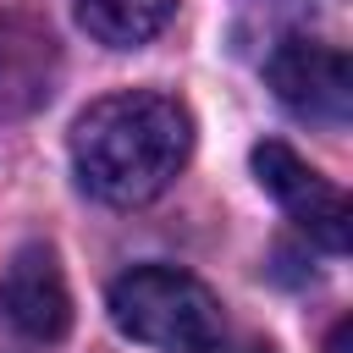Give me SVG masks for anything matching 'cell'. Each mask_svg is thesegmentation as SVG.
Returning a JSON list of instances; mask_svg holds the SVG:
<instances>
[{
    "instance_id": "cell-2",
    "label": "cell",
    "mask_w": 353,
    "mask_h": 353,
    "mask_svg": "<svg viewBox=\"0 0 353 353\" xmlns=\"http://www.w3.org/2000/svg\"><path fill=\"white\" fill-rule=\"evenodd\" d=\"M110 320L160 353H210L221 342L215 292L176 265H132L110 281Z\"/></svg>"
},
{
    "instance_id": "cell-6",
    "label": "cell",
    "mask_w": 353,
    "mask_h": 353,
    "mask_svg": "<svg viewBox=\"0 0 353 353\" xmlns=\"http://www.w3.org/2000/svg\"><path fill=\"white\" fill-rule=\"evenodd\" d=\"M55 83V39L28 17H0V110L22 116L50 99Z\"/></svg>"
},
{
    "instance_id": "cell-3",
    "label": "cell",
    "mask_w": 353,
    "mask_h": 353,
    "mask_svg": "<svg viewBox=\"0 0 353 353\" xmlns=\"http://www.w3.org/2000/svg\"><path fill=\"white\" fill-rule=\"evenodd\" d=\"M265 77L276 88V99L314 121V127H342L347 110H353V72H347V55L336 44H320V39H281L265 61Z\"/></svg>"
},
{
    "instance_id": "cell-5",
    "label": "cell",
    "mask_w": 353,
    "mask_h": 353,
    "mask_svg": "<svg viewBox=\"0 0 353 353\" xmlns=\"http://www.w3.org/2000/svg\"><path fill=\"white\" fill-rule=\"evenodd\" d=\"M0 314L28 342H61L72 331V292H66V270H61L55 248L28 243L11 254V265L0 276Z\"/></svg>"
},
{
    "instance_id": "cell-1",
    "label": "cell",
    "mask_w": 353,
    "mask_h": 353,
    "mask_svg": "<svg viewBox=\"0 0 353 353\" xmlns=\"http://www.w3.org/2000/svg\"><path fill=\"white\" fill-rule=\"evenodd\" d=\"M193 154V116L160 88H121L94 99L72 127L77 182L116 210L160 199Z\"/></svg>"
},
{
    "instance_id": "cell-4",
    "label": "cell",
    "mask_w": 353,
    "mask_h": 353,
    "mask_svg": "<svg viewBox=\"0 0 353 353\" xmlns=\"http://www.w3.org/2000/svg\"><path fill=\"white\" fill-rule=\"evenodd\" d=\"M254 176H259V188L325 248V254H342L347 248V199H342V188L331 182V176H320L303 154H292L281 138H265V143H254Z\"/></svg>"
},
{
    "instance_id": "cell-7",
    "label": "cell",
    "mask_w": 353,
    "mask_h": 353,
    "mask_svg": "<svg viewBox=\"0 0 353 353\" xmlns=\"http://www.w3.org/2000/svg\"><path fill=\"white\" fill-rule=\"evenodd\" d=\"M72 11L88 39L110 44V50H138L171 22L176 0H72Z\"/></svg>"
},
{
    "instance_id": "cell-8",
    "label": "cell",
    "mask_w": 353,
    "mask_h": 353,
    "mask_svg": "<svg viewBox=\"0 0 353 353\" xmlns=\"http://www.w3.org/2000/svg\"><path fill=\"white\" fill-rule=\"evenodd\" d=\"M342 342H347V320H336V325H331V336H325V353H342Z\"/></svg>"
}]
</instances>
